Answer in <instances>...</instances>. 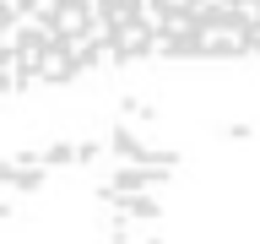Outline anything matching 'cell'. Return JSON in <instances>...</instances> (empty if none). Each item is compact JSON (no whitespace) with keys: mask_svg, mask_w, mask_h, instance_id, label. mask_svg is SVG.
<instances>
[{"mask_svg":"<svg viewBox=\"0 0 260 244\" xmlns=\"http://www.w3.org/2000/svg\"><path fill=\"white\" fill-rule=\"evenodd\" d=\"M168 60H260V0H0V103Z\"/></svg>","mask_w":260,"mask_h":244,"instance_id":"6da1fadb","label":"cell"}]
</instances>
